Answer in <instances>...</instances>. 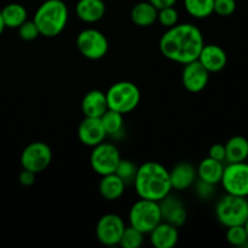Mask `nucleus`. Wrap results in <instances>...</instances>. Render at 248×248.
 <instances>
[{
    "mask_svg": "<svg viewBox=\"0 0 248 248\" xmlns=\"http://www.w3.org/2000/svg\"><path fill=\"white\" fill-rule=\"evenodd\" d=\"M133 186L140 199L159 202L172 190L170 171L159 162L147 161L138 167Z\"/></svg>",
    "mask_w": 248,
    "mask_h": 248,
    "instance_id": "2",
    "label": "nucleus"
},
{
    "mask_svg": "<svg viewBox=\"0 0 248 248\" xmlns=\"http://www.w3.org/2000/svg\"><path fill=\"white\" fill-rule=\"evenodd\" d=\"M101 121L103 124V127L106 130L107 136L116 137L124 130V115L115 110L108 109L103 115L101 116Z\"/></svg>",
    "mask_w": 248,
    "mask_h": 248,
    "instance_id": "25",
    "label": "nucleus"
},
{
    "mask_svg": "<svg viewBox=\"0 0 248 248\" xmlns=\"http://www.w3.org/2000/svg\"><path fill=\"white\" fill-rule=\"evenodd\" d=\"M223 189L227 194L248 196V164L246 161L232 162L224 166L222 176Z\"/></svg>",
    "mask_w": 248,
    "mask_h": 248,
    "instance_id": "8",
    "label": "nucleus"
},
{
    "mask_svg": "<svg viewBox=\"0 0 248 248\" xmlns=\"http://www.w3.org/2000/svg\"><path fill=\"white\" fill-rule=\"evenodd\" d=\"M78 137L82 144L87 147H96L99 143L104 142L107 132L103 127L101 118H87L80 123L78 128Z\"/></svg>",
    "mask_w": 248,
    "mask_h": 248,
    "instance_id": "13",
    "label": "nucleus"
},
{
    "mask_svg": "<svg viewBox=\"0 0 248 248\" xmlns=\"http://www.w3.org/2000/svg\"><path fill=\"white\" fill-rule=\"evenodd\" d=\"M215 186L213 184L207 183V182H203L201 179H199V182L196 183V194L200 199L203 200H208L210 198H212L215 195Z\"/></svg>",
    "mask_w": 248,
    "mask_h": 248,
    "instance_id": "33",
    "label": "nucleus"
},
{
    "mask_svg": "<svg viewBox=\"0 0 248 248\" xmlns=\"http://www.w3.org/2000/svg\"><path fill=\"white\" fill-rule=\"evenodd\" d=\"M1 16L5 28L17 29L28 19V11L23 5L11 2V4H7L2 7Z\"/></svg>",
    "mask_w": 248,
    "mask_h": 248,
    "instance_id": "24",
    "label": "nucleus"
},
{
    "mask_svg": "<svg viewBox=\"0 0 248 248\" xmlns=\"http://www.w3.org/2000/svg\"><path fill=\"white\" fill-rule=\"evenodd\" d=\"M120 160V152L115 145L111 143L102 142L93 147L90 156V164L97 174L107 176L115 172Z\"/></svg>",
    "mask_w": 248,
    "mask_h": 248,
    "instance_id": "9",
    "label": "nucleus"
},
{
    "mask_svg": "<svg viewBox=\"0 0 248 248\" xmlns=\"http://www.w3.org/2000/svg\"><path fill=\"white\" fill-rule=\"evenodd\" d=\"M225 239L230 245L236 247H247L248 237L245 225H234V227L227 228Z\"/></svg>",
    "mask_w": 248,
    "mask_h": 248,
    "instance_id": "29",
    "label": "nucleus"
},
{
    "mask_svg": "<svg viewBox=\"0 0 248 248\" xmlns=\"http://www.w3.org/2000/svg\"><path fill=\"white\" fill-rule=\"evenodd\" d=\"M203 45L202 33L198 27L190 23H177L167 28L159 43L162 55L179 64L198 60Z\"/></svg>",
    "mask_w": 248,
    "mask_h": 248,
    "instance_id": "1",
    "label": "nucleus"
},
{
    "mask_svg": "<svg viewBox=\"0 0 248 248\" xmlns=\"http://www.w3.org/2000/svg\"><path fill=\"white\" fill-rule=\"evenodd\" d=\"M225 161L242 162L248 159V140L244 136H234L225 143Z\"/></svg>",
    "mask_w": 248,
    "mask_h": 248,
    "instance_id": "22",
    "label": "nucleus"
},
{
    "mask_svg": "<svg viewBox=\"0 0 248 248\" xmlns=\"http://www.w3.org/2000/svg\"><path fill=\"white\" fill-rule=\"evenodd\" d=\"M159 10L149 1H140L131 10V19L138 27L153 26L157 21Z\"/></svg>",
    "mask_w": 248,
    "mask_h": 248,
    "instance_id": "21",
    "label": "nucleus"
},
{
    "mask_svg": "<svg viewBox=\"0 0 248 248\" xmlns=\"http://www.w3.org/2000/svg\"><path fill=\"white\" fill-rule=\"evenodd\" d=\"M208 156L212 159L217 160V161H225V145L220 144V143H216L208 150Z\"/></svg>",
    "mask_w": 248,
    "mask_h": 248,
    "instance_id": "34",
    "label": "nucleus"
},
{
    "mask_svg": "<svg viewBox=\"0 0 248 248\" xmlns=\"http://www.w3.org/2000/svg\"><path fill=\"white\" fill-rule=\"evenodd\" d=\"M157 21L160 22L161 26L171 28L178 23V12L173 6L160 9L157 11Z\"/></svg>",
    "mask_w": 248,
    "mask_h": 248,
    "instance_id": "30",
    "label": "nucleus"
},
{
    "mask_svg": "<svg viewBox=\"0 0 248 248\" xmlns=\"http://www.w3.org/2000/svg\"><path fill=\"white\" fill-rule=\"evenodd\" d=\"M236 10V1L235 0H215L213 4V12L218 16L229 17Z\"/></svg>",
    "mask_w": 248,
    "mask_h": 248,
    "instance_id": "32",
    "label": "nucleus"
},
{
    "mask_svg": "<svg viewBox=\"0 0 248 248\" xmlns=\"http://www.w3.org/2000/svg\"><path fill=\"white\" fill-rule=\"evenodd\" d=\"M161 220V211L157 201L140 199L133 203L128 213L131 227L136 228L143 234H149Z\"/></svg>",
    "mask_w": 248,
    "mask_h": 248,
    "instance_id": "6",
    "label": "nucleus"
},
{
    "mask_svg": "<svg viewBox=\"0 0 248 248\" xmlns=\"http://www.w3.org/2000/svg\"><path fill=\"white\" fill-rule=\"evenodd\" d=\"M52 152L44 142H33L27 145L21 154V165L24 170L40 173L51 164Z\"/></svg>",
    "mask_w": 248,
    "mask_h": 248,
    "instance_id": "10",
    "label": "nucleus"
},
{
    "mask_svg": "<svg viewBox=\"0 0 248 248\" xmlns=\"http://www.w3.org/2000/svg\"><path fill=\"white\" fill-rule=\"evenodd\" d=\"M5 29V24H4V21H2V16H1V10H0V34L4 31Z\"/></svg>",
    "mask_w": 248,
    "mask_h": 248,
    "instance_id": "37",
    "label": "nucleus"
},
{
    "mask_svg": "<svg viewBox=\"0 0 248 248\" xmlns=\"http://www.w3.org/2000/svg\"><path fill=\"white\" fill-rule=\"evenodd\" d=\"M161 218L164 222L179 228L186 222V211L183 202L174 196L169 195L159 201Z\"/></svg>",
    "mask_w": 248,
    "mask_h": 248,
    "instance_id": "14",
    "label": "nucleus"
},
{
    "mask_svg": "<svg viewBox=\"0 0 248 248\" xmlns=\"http://www.w3.org/2000/svg\"><path fill=\"white\" fill-rule=\"evenodd\" d=\"M17 29H18L19 38L24 41L35 40V39L40 35L38 27L34 23L33 19H31V21H28V19H27V21L24 22V23H22Z\"/></svg>",
    "mask_w": 248,
    "mask_h": 248,
    "instance_id": "31",
    "label": "nucleus"
},
{
    "mask_svg": "<svg viewBox=\"0 0 248 248\" xmlns=\"http://www.w3.org/2000/svg\"><path fill=\"white\" fill-rule=\"evenodd\" d=\"M68 6L63 0H46L34 14V23L40 35L55 38L64 31L68 23Z\"/></svg>",
    "mask_w": 248,
    "mask_h": 248,
    "instance_id": "3",
    "label": "nucleus"
},
{
    "mask_svg": "<svg viewBox=\"0 0 248 248\" xmlns=\"http://www.w3.org/2000/svg\"><path fill=\"white\" fill-rule=\"evenodd\" d=\"M35 174L36 173L29 171V170L23 169V171L19 173V177H18L19 183L24 186H31V184H34V182H35Z\"/></svg>",
    "mask_w": 248,
    "mask_h": 248,
    "instance_id": "35",
    "label": "nucleus"
},
{
    "mask_svg": "<svg viewBox=\"0 0 248 248\" xmlns=\"http://www.w3.org/2000/svg\"><path fill=\"white\" fill-rule=\"evenodd\" d=\"M245 229H246V232H247V237H248V218H247V220H246V223H245Z\"/></svg>",
    "mask_w": 248,
    "mask_h": 248,
    "instance_id": "38",
    "label": "nucleus"
},
{
    "mask_svg": "<svg viewBox=\"0 0 248 248\" xmlns=\"http://www.w3.org/2000/svg\"><path fill=\"white\" fill-rule=\"evenodd\" d=\"M125 186L126 184L115 173H110L107 176H102L98 189L101 195L106 200L115 201L123 196Z\"/></svg>",
    "mask_w": 248,
    "mask_h": 248,
    "instance_id": "23",
    "label": "nucleus"
},
{
    "mask_svg": "<svg viewBox=\"0 0 248 248\" xmlns=\"http://www.w3.org/2000/svg\"><path fill=\"white\" fill-rule=\"evenodd\" d=\"M106 2L103 0H79L75 6L77 16L85 23H96L106 15Z\"/></svg>",
    "mask_w": 248,
    "mask_h": 248,
    "instance_id": "18",
    "label": "nucleus"
},
{
    "mask_svg": "<svg viewBox=\"0 0 248 248\" xmlns=\"http://www.w3.org/2000/svg\"><path fill=\"white\" fill-rule=\"evenodd\" d=\"M216 217L225 228L244 225L248 218L247 198L227 194L217 202Z\"/></svg>",
    "mask_w": 248,
    "mask_h": 248,
    "instance_id": "5",
    "label": "nucleus"
},
{
    "mask_svg": "<svg viewBox=\"0 0 248 248\" xmlns=\"http://www.w3.org/2000/svg\"><path fill=\"white\" fill-rule=\"evenodd\" d=\"M77 46L79 52L89 60L97 61L107 55L109 48L108 39L102 31L87 28L80 31L77 36Z\"/></svg>",
    "mask_w": 248,
    "mask_h": 248,
    "instance_id": "7",
    "label": "nucleus"
},
{
    "mask_svg": "<svg viewBox=\"0 0 248 248\" xmlns=\"http://www.w3.org/2000/svg\"><path fill=\"white\" fill-rule=\"evenodd\" d=\"M199 62L211 73H218L225 68L228 63V56L224 48L216 44L203 45L198 58Z\"/></svg>",
    "mask_w": 248,
    "mask_h": 248,
    "instance_id": "15",
    "label": "nucleus"
},
{
    "mask_svg": "<svg viewBox=\"0 0 248 248\" xmlns=\"http://www.w3.org/2000/svg\"><path fill=\"white\" fill-rule=\"evenodd\" d=\"M210 72L198 60L184 64L182 72V82L186 91L191 93L201 92L208 84Z\"/></svg>",
    "mask_w": 248,
    "mask_h": 248,
    "instance_id": "12",
    "label": "nucleus"
},
{
    "mask_svg": "<svg viewBox=\"0 0 248 248\" xmlns=\"http://www.w3.org/2000/svg\"><path fill=\"white\" fill-rule=\"evenodd\" d=\"M108 109L106 93L101 90H92L82 98L81 110L87 118H101Z\"/></svg>",
    "mask_w": 248,
    "mask_h": 248,
    "instance_id": "17",
    "label": "nucleus"
},
{
    "mask_svg": "<svg viewBox=\"0 0 248 248\" xmlns=\"http://www.w3.org/2000/svg\"><path fill=\"white\" fill-rule=\"evenodd\" d=\"M106 97L109 109L125 115L137 108L140 102V91L133 82L119 81L109 87Z\"/></svg>",
    "mask_w": 248,
    "mask_h": 248,
    "instance_id": "4",
    "label": "nucleus"
},
{
    "mask_svg": "<svg viewBox=\"0 0 248 248\" xmlns=\"http://www.w3.org/2000/svg\"><path fill=\"white\" fill-rule=\"evenodd\" d=\"M215 0H184L186 12L194 18H207L213 14Z\"/></svg>",
    "mask_w": 248,
    "mask_h": 248,
    "instance_id": "26",
    "label": "nucleus"
},
{
    "mask_svg": "<svg viewBox=\"0 0 248 248\" xmlns=\"http://www.w3.org/2000/svg\"><path fill=\"white\" fill-rule=\"evenodd\" d=\"M149 2H152L157 10L164 9V7H170L174 6V4L177 2V0H148Z\"/></svg>",
    "mask_w": 248,
    "mask_h": 248,
    "instance_id": "36",
    "label": "nucleus"
},
{
    "mask_svg": "<svg viewBox=\"0 0 248 248\" xmlns=\"http://www.w3.org/2000/svg\"><path fill=\"white\" fill-rule=\"evenodd\" d=\"M223 171H224L223 162L217 161V160L208 156L200 162L196 174H198L199 179H201V181L217 186L222 181Z\"/></svg>",
    "mask_w": 248,
    "mask_h": 248,
    "instance_id": "20",
    "label": "nucleus"
},
{
    "mask_svg": "<svg viewBox=\"0 0 248 248\" xmlns=\"http://www.w3.org/2000/svg\"><path fill=\"white\" fill-rule=\"evenodd\" d=\"M149 234L150 242L155 248H173L179 240L178 228L164 220H161Z\"/></svg>",
    "mask_w": 248,
    "mask_h": 248,
    "instance_id": "16",
    "label": "nucleus"
},
{
    "mask_svg": "<svg viewBox=\"0 0 248 248\" xmlns=\"http://www.w3.org/2000/svg\"><path fill=\"white\" fill-rule=\"evenodd\" d=\"M126 225L118 215L108 213L99 218L96 225V236L104 246H116L120 242Z\"/></svg>",
    "mask_w": 248,
    "mask_h": 248,
    "instance_id": "11",
    "label": "nucleus"
},
{
    "mask_svg": "<svg viewBox=\"0 0 248 248\" xmlns=\"http://www.w3.org/2000/svg\"><path fill=\"white\" fill-rule=\"evenodd\" d=\"M144 241V234L133 227H126L121 236L120 245L123 248H140Z\"/></svg>",
    "mask_w": 248,
    "mask_h": 248,
    "instance_id": "27",
    "label": "nucleus"
},
{
    "mask_svg": "<svg viewBox=\"0 0 248 248\" xmlns=\"http://www.w3.org/2000/svg\"><path fill=\"white\" fill-rule=\"evenodd\" d=\"M196 179V170L189 162H179L170 171V181L172 189L186 190L194 184Z\"/></svg>",
    "mask_w": 248,
    "mask_h": 248,
    "instance_id": "19",
    "label": "nucleus"
},
{
    "mask_svg": "<svg viewBox=\"0 0 248 248\" xmlns=\"http://www.w3.org/2000/svg\"><path fill=\"white\" fill-rule=\"evenodd\" d=\"M137 170L138 167L136 166L135 162L127 159H121L114 173L127 186V184H133Z\"/></svg>",
    "mask_w": 248,
    "mask_h": 248,
    "instance_id": "28",
    "label": "nucleus"
}]
</instances>
